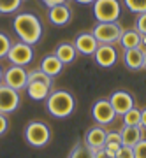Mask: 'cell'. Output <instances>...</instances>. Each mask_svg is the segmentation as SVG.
Here are the masks:
<instances>
[{
    "label": "cell",
    "mask_w": 146,
    "mask_h": 158,
    "mask_svg": "<svg viewBox=\"0 0 146 158\" xmlns=\"http://www.w3.org/2000/svg\"><path fill=\"white\" fill-rule=\"evenodd\" d=\"M76 109V100H74L72 93L65 90H56L51 91L48 98H46V111L53 116V118L63 119L69 118Z\"/></svg>",
    "instance_id": "2"
},
{
    "label": "cell",
    "mask_w": 146,
    "mask_h": 158,
    "mask_svg": "<svg viewBox=\"0 0 146 158\" xmlns=\"http://www.w3.org/2000/svg\"><path fill=\"white\" fill-rule=\"evenodd\" d=\"M93 158H114V155H113V153H109L106 148H101V149L93 151Z\"/></svg>",
    "instance_id": "30"
},
{
    "label": "cell",
    "mask_w": 146,
    "mask_h": 158,
    "mask_svg": "<svg viewBox=\"0 0 146 158\" xmlns=\"http://www.w3.org/2000/svg\"><path fill=\"white\" fill-rule=\"evenodd\" d=\"M106 142H118V144H122V137H120V132H107Z\"/></svg>",
    "instance_id": "31"
},
{
    "label": "cell",
    "mask_w": 146,
    "mask_h": 158,
    "mask_svg": "<svg viewBox=\"0 0 146 158\" xmlns=\"http://www.w3.org/2000/svg\"><path fill=\"white\" fill-rule=\"evenodd\" d=\"M132 149H134V158H146V139L139 141Z\"/></svg>",
    "instance_id": "26"
},
{
    "label": "cell",
    "mask_w": 146,
    "mask_h": 158,
    "mask_svg": "<svg viewBox=\"0 0 146 158\" xmlns=\"http://www.w3.org/2000/svg\"><path fill=\"white\" fill-rule=\"evenodd\" d=\"M7 60L12 63V65H19V67H25L34 60V49L30 44H25V42H16V44L11 46V49L7 53Z\"/></svg>",
    "instance_id": "8"
},
{
    "label": "cell",
    "mask_w": 146,
    "mask_h": 158,
    "mask_svg": "<svg viewBox=\"0 0 146 158\" xmlns=\"http://www.w3.org/2000/svg\"><path fill=\"white\" fill-rule=\"evenodd\" d=\"M78 4H81V6H90V4H93L95 0H76Z\"/></svg>",
    "instance_id": "35"
},
{
    "label": "cell",
    "mask_w": 146,
    "mask_h": 158,
    "mask_svg": "<svg viewBox=\"0 0 146 158\" xmlns=\"http://www.w3.org/2000/svg\"><path fill=\"white\" fill-rule=\"evenodd\" d=\"M9 128V119H7V114L0 113V135H4Z\"/></svg>",
    "instance_id": "29"
},
{
    "label": "cell",
    "mask_w": 146,
    "mask_h": 158,
    "mask_svg": "<svg viewBox=\"0 0 146 158\" xmlns=\"http://www.w3.org/2000/svg\"><path fill=\"white\" fill-rule=\"evenodd\" d=\"M19 6H21V0H0V12L11 14V12H16Z\"/></svg>",
    "instance_id": "23"
},
{
    "label": "cell",
    "mask_w": 146,
    "mask_h": 158,
    "mask_svg": "<svg viewBox=\"0 0 146 158\" xmlns=\"http://www.w3.org/2000/svg\"><path fill=\"white\" fill-rule=\"evenodd\" d=\"M74 48H76L78 53H81L84 56H93L95 49L99 48V42H97V39L93 37L92 32H81L74 39Z\"/></svg>",
    "instance_id": "12"
},
{
    "label": "cell",
    "mask_w": 146,
    "mask_h": 158,
    "mask_svg": "<svg viewBox=\"0 0 146 158\" xmlns=\"http://www.w3.org/2000/svg\"><path fill=\"white\" fill-rule=\"evenodd\" d=\"M122 7L118 0H95L93 2V16L99 23L118 21Z\"/></svg>",
    "instance_id": "4"
},
{
    "label": "cell",
    "mask_w": 146,
    "mask_h": 158,
    "mask_svg": "<svg viewBox=\"0 0 146 158\" xmlns=\"http://www.w3.org/2000/svg\"><path fill=\"white\" fill-rule=\"evenodd\" d=\"M2 79H4V70H2V67H0V85H2Z\"/></svg>",
    "instance_id": "36"
},
{
    "label": "cell",
    "mask_w": 146,
    "mask_h": 158,
    "mask_svg": "<svg viewBox=\"0 0 146 158\" xmlns=\"http://www.w3.org/2000/svg\"><path fill=\"white\" fill-rule=\"evenodd\" d=\"M27 93L32 100L41 102L48 98V95L51 93V86L42 83V81H30L27 85Z\"/></svg>",
    "instance_id": "17"
},
{
    "label": "cell",
    "mask_w": 146,
    "mask_h": 158,
    "mask_svg": "<svg viewBox=\"0 0 146 158\" xmlns=\"http://www.w3.org/2000/svg\"><path fill=\"white\" fill-rule=\"evenodd\" d=\"M67 0H42V4L48 7H53V6H60V4H65Z\"/></svg>",
    "instance_id": "33"
},
{
    "label": "cell",
    "mask_w": 146,
    "mask_h": 158,
    "mask_svg": "<svg viewBox=\"0 0 146 158\" xmlns=\"http://www.w3.org/2000/svg\"><path fill=\"white\" fill-rule=\"evenodd\" d=\"M104 148H106L109 153L116 155V151H118L120 148H122V144H118V142H106V144H104Z\"/></svg>",
    "instance_id": "32"
},
{
    "label": "cell",
    "mask_w": 146,
    "mask_h": 158,
    "mask_svg": "<svg viewBox=\"0 0 146 158\" xmlns=\"http://www.w3.org/2000/svg\"><path fill=\"white\" fill-rule=\"evenodd\" d=\"M48 18L49 21L56 27H65L69 25V21L72 19V11L67 4H60V6H53L49 7V12H48Z\"/></svg>",
    "instance_id": "14"
},
{
    "label": "cell",
    "mask_w": 146,
    "mask_h": 158,
    "mask_svg": "<svg viewBox=\"0 0 146 158\" xmlns=\"http://www.w3.org/2000/svg\"><path fill=\"white\" fill-rule=\"evenodd\" d=\"M120 44L123 49H134L141 46V34L135 28L130 30H123V34L120 37Z\"/></svg>",
    "instance_id": "20"
},
{
    "label": "cell",
    "mask_w": 146,
    "mask_h": 158,
    "mask_svg": "<svg viewBox=\"0 0 146 158\" xmlns=\"http://www.w3.org/2000/svg\"><path fill=\"white\" fill-rule=\"evenodd\" d=\"M11 46H12V42L9 39V35L0 32V58H7V53L11 49Z\"/></svg>",
    "instance_id": "25"
},
{
    "label": "cell",
    "mask_w": 146,
    "mask_h": 158,
    "mask_svg": "<svg viewBox=\"0 0 146 158\" xmlns=\"http://www.w3.org/2000/svg\"><path fill=\"white\" fill-rule=\"evenodd\" d=\"M19 91L9 88L7 85H0V113L2 114H11L19 107Z\"/></svg>",
    "instance_id": "9"
},
{
    "label": "cell",
    "mask_w": 146,
    "mask_h": 158,
    "mask_svg": "<svg viewBox=\"0 0 146 158\" xmlns=\"http://www.w3.org/2000/svg\"><path fill=\"white\" fill-rule=\"evenodd\" d=\"M144 132H146V130L143 128V127H127V125H123V128L120 130L122 146L134 148L139 141L144 139Z\"/></svg>",
    "instance_id": "15"
},
{
    "label": "cell",
    "mask_w": 146,
    "mask_h": 158,
    "mask_svg": "<svg viewBox=\"0 0 146 158\" xmlns=\"http://www.w3.org/2000/svg\"><path fill=\"white\" fill-rule=\"evenodd\" d=\"M141 127L146 130V109H143V111H141Z\"/></svg>",
    "instance_id": "34"
},
{
    "label": "cell",
    "mask_w": 146,
    "mask_h": 158,
    "mask_svg": "<svg viewBox=\"0 0 146 158\" xmlns=\"http://www.w3.org/2000/svg\"><path fill=\"white\" fill-rule=\"evenodd\" d=\"M39 69L46 74V76H49V77H56V76H60V72H62L63 63L60 62L55 55H48V56L42 58Z\"/></svg>",
    "instance_id": "18"
},
{
    "label": "cell",
    "mask_w": 146,
    "mask_h": 158,
    "mask_svg": "<svg viewBox=\"0 0 146 158\" xmlns=\"http://www.w3.org/2000/svg\"><path fill=\"white\" fill-rule=\"evenodd\" d=\"M76 48H74V44H71V42H62V44H58L56 46V49H55V55L60 62L63 63V65H67V63H72L74 62V58H76Z\"/></svg>",
    "instance_id": "19"
},
{
    "label": "cell",
    "mask_w": 146,
    "mask_h": 158,
    "mask_svg": "<svg viewBox=\"0 0 146 158\" xmlns=\"http://www.w3.org/2000/svg\"><path fill=\"white\" fill-rule=\"evenodd\" d=\"M106 137H107V130L104 128V127H101V125H97V127H92V128L86 130L83 142L90 148V149L97 151V149L104 148V144H106Z\"/></svg>",
    "instance_id": "13"
},
{
    "label": "cell",
    "mask_w": 146,
    "mask_h": 158,
    "mask_svg": "<svg viewBox=\"0 0 146 158\" xmlns=\"http://www.w3.org/2000/svg\"><path fill=\"white\" fill-rule=\"evenodd\" d=\"M107 100L111 102V106H113V109H114L116 116H123L127 111H130L132 107H135L134 97L130 95L129 91H125V90H116V91H113L111 97H109Z\"/></svg>",
    "instance_id": "10"
},
{
    "label": "cell",
    "mask_w": 146,
    "mask_h": 158,
    "mask_svg": "<svg viewBox=\"0 0 146 158\" xmlns=\"http://www.w3.org/2000/svg\"><path fill=\"white\" fill-rule=\"evenodd\" d=\"M93 58L99 67L102 69H109L116 63V58H118V53L114 49L113 44H99V48L93 53Z\"/></svg>",
    "instance_id": "11"
},
{
    "label": "cell",
    "mask_w": 146,
    "mask_h": 158,
    "mask_svg": "<svg viewBox=\"0 0 146 158\" xmlns=\"http://www.w3.org/2000/svg\"><path fill=\"white\" fill-rule=\"evenodd\" d=\"M2 83L7 85L9 88H12V90L21 91V90H25L27 85H28V72L25 70V67L11 65V67L4 72V79H2Z\"/></svg>",
    "instance_id": "7"
},
{
    "label": "cell",
    "mask_w": 146,
    "mask_h": 158,
    "mask_svg": "<svg viewBox=\"0 0 146 158\" xmlns=\"http://www.w3.org/2000/svg\"><path fill=\"white\" fill-rule=\"evenodd\" d=\"M143 62H144V51L141 49V48L125 49L123 63L129 70H139V69H143Z\"/></svg>",
    "instance_id": "16"
},
{
    "label": "cell",
    "mask_w": 146,
    "mask_h": 158,
    "mask_svg": "<svg viewBox=\"0 0 146 158\" xmlns=\"http://www.w3.org/2000/svg\"><path fill=\"white\" fill-rule=\"evenodd\" d=\"M135 30L141 35H146V12H141L135 19Z\"/></svg>",
    "instance_id": "27"
},
{
    "label": "cell",
    "mask_w": 146,
    "mask_h": 158,
    "mask_svg": "<svg viewBox=\"0 0 146 158\" xmlns=\"http://www.w3.org/2000/svg\"><path fill=\"white\" fill-rule=\"evenodd\" d=\"M143 69H146V53H144V62H143Z\"/></svg>",
    "instance_id": "37"
},
{
    "label": "cell",
    "mask_w": 146,
    "mask_h": 158,
    "mask_svg": "<svg viewBox=\"0 0 146 158\" xmlns=\"http://www.w3.org/2000/svg\"><path fill=\"white\" fill-rule=\"evenodd\" d=\"M122 118H123V125H127V127H141V111L137 107L127 111Z\"/></svg>",
    "instance_id": "22"
},
{
    "label": "cell",
    "mask_w": 146,
    "mask_h": 158,
    "mask_svg": "<svg viewBox=\"0 0 146 158\" xmlns=\"http://www.w3.org/2000/svg\"><path fill=\"white\" fill-rule=\"evenodd\" d=\"M114 158H134V149L129 148V146H122L118 151H116Z\"/></svg>",
    "instance_id": "28"
},
{
    "label": "cell",
    "mask_w": 146,
    "mask_h": 158,
    "mask_svg": "<svg viewBox=\"0 0 146 158\" xmlns=\"http://www.w3.org/2000/svg\"><path fill=\"white\" fill-rule=\"evenodd\" d=\"M67 158H93V149H90L84 142H78L71 149Z\"/></svg>",
    "instance_id": "21"
},
{
    "label": "cell",
    "mask_w": 146,
    "mask_h": 158,
    "mask_svg": "<svg viewBox=\"0 0 146 158\" xmlns=\"http://www.w3.org/2000/svg\"><path fill=\"white\" fill-rule=\"evenodd\" d=\"M93 37L97 39L99 44H116L120 42V37L123 34L122 25L116 21L113 23H97L92 30Z\"/></svg>",
    "instance_id": "5"
},
{
    "label": "cell",
    "mask_w": 146,
    "mask_h": 158,
    "mask_svg": "<svg viewBox=\"0 0 146 158\" xmlns=\"http://www.w3.org/2000/svg\"><path fill=\"white\" fill-rule=\"evenodd\" d=\"M92 118H93V121H95L97 125L106 127V125L114 121L116 113H114L111 102L107 100V98H99V100L92 106Z\"/></svg>",
    "instance_id": "6"
},
{
    "label": "cell",
    "mask_w": 146,
    "mask_h": 158,
    "mask_svg": "<svg viewBox=\"0 0 146 158\" xmlns=\"http://www.w3.org/2000/svg\"><path fill=\"white\" fill-rule=\"evenodd\" d=\"M12 28L18 34L21 42L30 44V46L37 44L41 40V37H42V23L32 12H19V14H16L14 21H12Z\"/></svg>",
    "instance_id": "1"
},
{
    "label": "cell",
    "mask_w": 146,
    "mask_h": 158,
    "mask_svg": "<svg viewBox=\"0 0 146 158\" xmlns=\"http://www.w3.org/2000/svg\"><path fill=\"white\" fill-rule=\"evenodd\" d=\"M25 141L32 148H44L51 141V128L42 121H30L25 127Z\"/></svg>",
    "instance_id": "3"
},
{
    "label": "cell",
    "mask_w": 146,
    "mask_h": 158,
    "mask_svg": "<svg viewBox=\"0 0 146 158\" xmlns=\"http://www.w3.org/2000/svg\"><path fill=\"white\" fill-rule=\"evenodd\" d=\"M123 4L130 12H146V0H123Z\"/></svg>",
    "instance_id": "24"
}]
</instances>
